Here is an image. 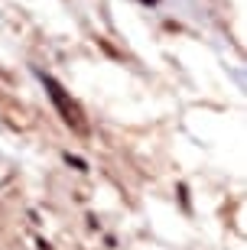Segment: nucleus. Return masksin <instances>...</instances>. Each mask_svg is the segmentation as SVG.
I'll return each instance as SVG.
<instances>
[{
    "label": "nucleus",
    "instance_id": "3",
    "mask_svg": "<svg viewBox=\"0 0 247 250\" xmlns=\"http://www.w3.org/2000/svg\"><path fill=\"white\" fill-rule=\"evenodd\" d=\"M143 3H156V0H143Z\"/></svg>",
    "mask_w": 247,
    "mask_h": 250
},
{
    "label": "nucleus",
    "instance_id": "2",
    "mask_svg": "<svg viewBox=\"0 0 247 250\" xmlns=\"http://www.w3.org/2000/svg\"><path fill=\"white\" fill-rule=\"evenodd\" d=\"M65 163H68V166H75L78 172H88V163H85V159H78V156H72V153H65Z\"/></svg>",
    "mask_w": 247,
    "mask_h": 250
},
{
    "label": "nucleus",
    "instance_id": "1",
    "mask_svg": "<svg viewBox=\"0 0 247 250\" xmlns=\"http://www.w3.org/2000/svg\"><path fill=\"white\" fill-rule=\"evenodd\" d=\"M39 78H43V84H46V91H49V98H52L59 117H62L68 127H75L78 133H85V114H82V107H78V104L68 98V91H65L62 84L55 82L52 75H46V72H39Z\"/></svg>",
    "mask_w": 247,
    "mask_h": 250
}]
</instances>
